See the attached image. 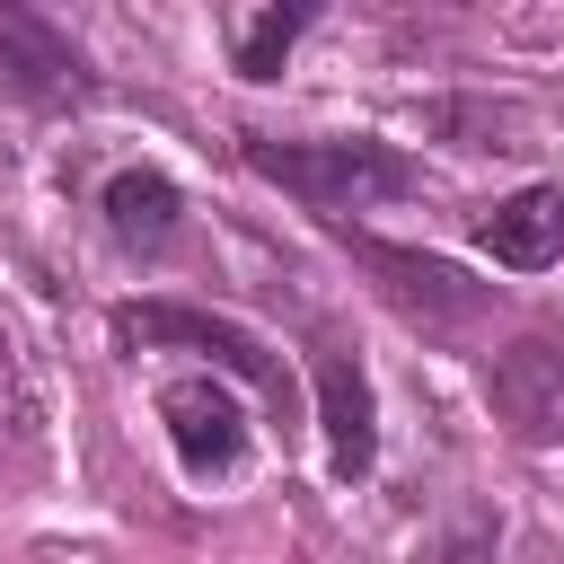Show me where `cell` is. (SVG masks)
<instances>
[{
	"label": "cell",
	"mask_w": 564,
	"mask_h": 564,
	"mask_svg": "<svg viewBox=\"0 0 564 564\" xmlns=\"http://www.w3.org/2000/svg\"><path fill=\"white\" fill-rule=\"evenodd\" d=\"M247 167L264 185L300 194L308 212H370V203L414 194V159L388 150V141H273V132H247Z\"/></svg>",
	"instance_id": "1"
},
{
	"label": "cell",
	"mask_w": 564,
	"mask_h": 564,
	"mask_svg": "<svg viewBox=\"0 0 564 564\" xmlns=\"http://www.w3.org/2000/svg\"><path fill=\"white\" fill-rule=\"evenodd\" d=\"M115 335H123V344H185V352H212V361H220V370H238L264 405H282V414H291V370H282L247 326H229V317H212V308L150 300V308H123V317H115Z\"/></svg>",
	"instance_id": "2"
},
{
	"label": "cell",
	"mask_w": 564,
	"mask_h": 564,
	"mask_svg": "<svg viewBox=\"0 0 564 564\" xmlns=\"http://www.w3.org/2000/svg\"><path fill=\"white\" fill-rule=\"evenodd\" d=\"M485 405L511 441L555 449L564 441V335H511L485 361Z\"/></svg>",
	"instance_id": "3"
},
{
	"label": "cell",
	"mask_w": 564,
	"mask_h": 564,
	"mask_svg": "<svg viewBox=\"0 0 564 564\" xmlns=\"http://www.w3.org/2000/svg\"><path fill=\"white\" fill-rule=\"evenodd\" d=\"M370 273H379V291L414 317V326H432V335H458L467 317H485L494 308V291L485 282H467L458 264H441V256H423V247H388V238H344Z\"/></svg>",
	"instance_id": "4"
},
{
	"label": "cell",
	"mask_w": 564,
	"mask_h": 564,
	"mask_svg": "<svg viewBox=\"0 0 564 564\" xmlns=\"http://www.w3.org/2000/svg\"><path fill=\"white\" fill-rule=\"evenodd\" d=\"M88 88L97 79L70 53V35H53L35 9H9L0 0V97H18V106H79Z\"/></svg>",
	"instance_id": "5"
},
{
	"label": "cell",
	"mask_w": 564,
	"mask_h": 564,
	"mask_svg": "<svg viewBox=\"0 0 564 564\" xmlns=\"http://www.w3.org/2000/svg\"><path fill=\"white\" fill-rule=\"evenodd\" d=\"M159 423H167L185 476H229L247 458V414H238V397L220 379H167L159 388Z\"/></svg>",
	"instance_id": "6"
},
{
	"label": "cell",
	"mask_w": 564,
	"mask_h": 564,
	"mask_svg": "<svg viewBox=\"0 0 564 564\" xmlns=\"http://www.w3.org/2000/svg\"><path fill=\"white\" fill-rule=\"evenodd\" d=\"M97 212H106V238H115L123 256H167L176 229H185V194H176L159 167H115L106 194H97Z\"/></svg>",
	"instance_id": "7"
},
{
	"label": "cell",
	"mask_w": 564,
	"mask_h": 564,
	"mask_svg": "<svg viewBox=\"0 0 564 564\" xmlns=\"http://www.w3.org/2000/svg\"><path fill=\"white\" fill-rule=\"evenodd\" d=\"M476 247H485L494 264H511V273L555 264V256H564V185H520L511 203H494V212L476 220Z\"/></svg>",
	"instance_id": "8"
},
{
	"label": "cell",
	"mask_w": 564,
	"mask_h": 564,
	"mask_svg": "<svg viewBox=\"0 0 564 564\" xmlns=\"http://www.w3.org/2000/svg\"><path fill=\"white\" fill-rule=\"evenodd\" d=\"M317 423H326V458H335V476H370V458H379V432H370V379H361V361L352 352H317Z\"/></svg>",
	"instance_id": "9"
},
{
	"label": "cell",
	"mask_w": 564,
	"mask_h": 564,
	"mask_svg": "<svg viewBox=\"0 0 564 564\" xmlns=\"http://www.w3.org/2000/svg\"><path fill=\"white\" fill-rule=\"evenodd\" d=\"M300 26H308V9H256V18H229V53H238V70H247V79H273L282 53L300 44Z\"/></svg>",
	"instance_id": "10"
},
{
	"label": "cell",
	"mask_w": 564,
	"mask_h": 564,
	"mask_svg": "<svg viewBox=\"0 0 564 564\" xmlns=\"http://www.w3.org/2000/svg\"><path fill=\"white\" fill-rule=\"evenodd\" d=\"M494 538H502V529H494L485 511H458V529L441 538V555H432V564H494Z\"/></svg>",
	"instance_id": "11"
}]
</instances>
